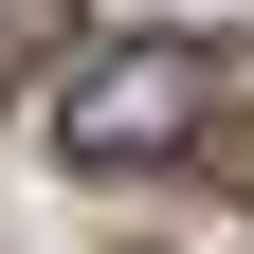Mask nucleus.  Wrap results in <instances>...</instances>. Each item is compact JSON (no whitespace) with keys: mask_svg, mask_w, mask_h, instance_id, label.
I'll list each match as a JSON object with an SVG mask.
<instances>
[{"mask_svg":"<svg viewBox=\"0 0 254 254\" xmlns=\"http://www.w3.org/2000/svg\"><path fill=\"white\" fill-rule=\"evenodd\" d=\"M55 55H73V0H0V91H37Z\"/></svg>","mask_w":254,"mask_h":254,"instance_id":"nucleus-2","label":"nucleus"},{"mask_svg":"<svg viewBox=\"0 0 254 254\" xmlns=\"http://www.w3.org/2000/svg\"><path fill=\"white\" fill-rule=\"evenodd\" d=\"M55 145H73L91 182L218 145V55H200V37H127V55H91V73H73V109H55Z\"/></svg>","mask_w":254,"mask_h":254,"instance_id":"nucleus-1","label":"nucleus"}]
</instances>
